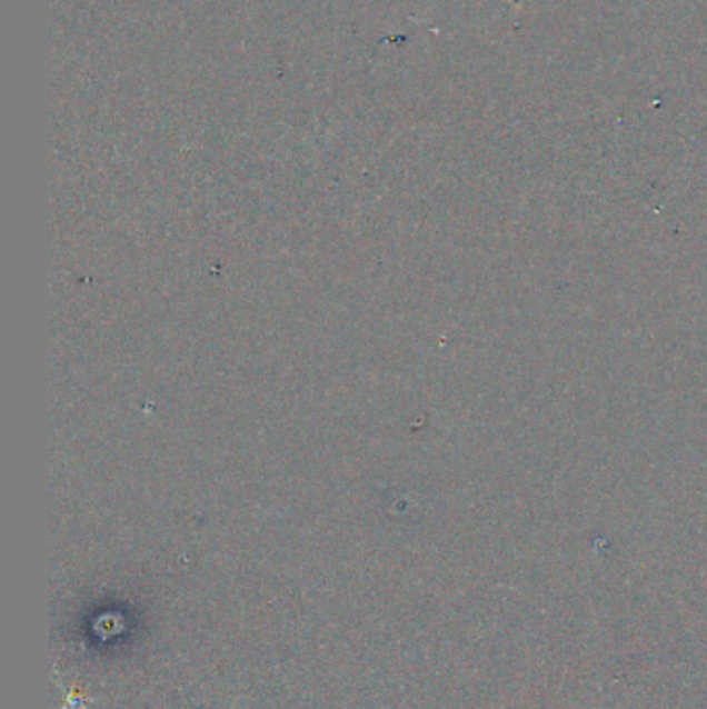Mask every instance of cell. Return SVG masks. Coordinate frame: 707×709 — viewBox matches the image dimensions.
<instances>
[{"mask_svg":"<svg viewBox=\"0 0 707 709\" xmlns=\"http://www.w3.org/2000/svg\"><path fill=\"white\" fill-rule=\"evenodd\" d=\"M90 699H83L81 695H67V701L61 709H88Z\"/></svg>","mask_w":707,"mask_h":709,"instance_id":"6da1fadb","label":"cell"}]
</instances>
